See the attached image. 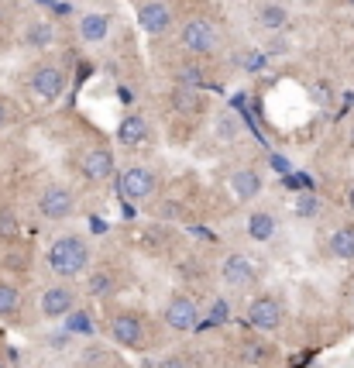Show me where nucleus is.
<instances>
[{
	"label": "nucleus",
	"mask_w": 354,
	"mask_h": 368,
	"mask_svg": "<svg viewBox=\"0 0 354 368\" xmlns=\"http://www.w3.org/2000/svg\"><path fill=\"white\" fill-rule=\"evenodd\" d=\"M104 331H107V338L117 348L138 351V355L159 348V341H162L159 338V327L141 314V310H110L107 320H104Z\"/></svg>",
	"instance_id": "1"
},
{
	"label": "nucleus",
	"mask_w": 354,
	"mask_h": 368,
	"mask_svg": "<svg viewBox=\"0 0 354 368\" xmlns=\"http://www.w3.org/2000/svg\"><path fill=\"white\" fill-rule=\"evenodd\" d=\"M45 262L59 279H80L83 272L93 265V244L80 235V231H66L49 244Z\"/></svg>",
	"instance_id": "2"
},
{
	"label": "nucleus",
	"mask_w": 354,
	"mask_h": 368,
	"mask_svg": "<svg viewBox=\"0 0 354 368\" xmlns=\"http://www.w3.org/2000/svg\"><path fill=\"white\" fill-rule=\"evenodd\" d=\"M220 42H224V35H220L217 21H210V18H203V14H193V18H186V21L179 25V45L190 55L210 59V55L220 52Z\"/></svg>",
	"instance_id": "3"
},
{
	"label": "nucleus",
	"mask_w": 354,
	"mask_h": 368,
	"mask_svg": "<svg viewBox=\"0 0 354 368\" xmlns=\"http://www.w3.org/2000/svg\"><path fill=\"white\" fill-rule=\"evenodd\" d=\"M83 275H86V283H83V296H86V299H100V303L114 299L117 292L128 286V272L117 268L114 262L90 265Z\"/></svg>",
	"instance_id": "4"
},
{
	"label": "nucleus",
	"mask_w": 354,
	"mask_h": 368,
	"mask_svg": "<svg viewBox=\"0 0 354 368\" xmlns=\"http://www.w3.org/2000/svg\"><path fill=\"white\" fill-rule=\"evenodd\" d=\"M200 314H203L200 299H196L193 292L179 290V292H172V296L165 299L162 324L172 331V334H190V331H196V327H200Z\"/></svg>",
	"instance_id": "5"
},
{
	"label": "nucleus",
	"mask_w": 354,
	"mask_h": 368,
	"mask_svg": "<svg viewBox=\"0 0 354 368\" xmlns=\"http://www.w3.org/2000/svg\"><path fill=\"white\" fill-rule=\"evenodd\" d=\"M66 83H69V76H66V69L59 66V62H38L31 73H28V90L42 100V104H55L62 93H66Z\"/></svg>",
	"instance_id": "6"
},
{
	"label": "nucleus",
	"mask_w": 354,
	"mask_h": 368,
	"mask_svg": "<svg viewBox=\"0 0 354 368\" xmlns=\"http://www.w3.org/2000/svg\"><path fill=\"white\" fill-rule=\"evenodd\" d=\"M248 324L255 327V331H262V334H275L279 327H282V320H286V303L275 296V292H255L251 296V303H248Z\"/></svg>",
	"instance_id": "7"
},
{
	"label": "nucleus",
	"mask_w": 354,
	"mask_h": 368,
	"mask_svg": "<svg viewBox=\"0 0 354 368\" xmlns=\"http://www.w3.org/2000/svg\"><path fill=\"white\" fill-rule=\"evenodd\" d=\"M117 186H121V196L128 203H145L159 189V172L148 165H128L124 172H117Z\"/></svg>",
	"instance_id": "8"
},
{
	"label": "nucleus",
	"mask_w": 354,
	"mask_h": 368,
	"mask_svg": "<svg viewBox=\"0 0 354 368\" xmlns=\"http://www.w3.org/2000/svg\"><path fill=\"white\" fill-rule=\"evenodd\" d=\"M258 265L251 262L248 255L241 251H234V255H227L224 262H220V283L227 286L231 292H251L258 290Z\"/></svg>",
	"instance_id": "9"
},
{
	"label": "nucleus",
	"mask_w": 354,
	"mask_h": 368,
	"mask_svg": "<svg viewBox=\"0 0 354 368\" xmlns=\"http://www.w3.org/2000/svg\"><path fill=\"white\" fill-rule=\"evenodd\" d=\"M35 207H38V213H42L45 220H55V224H59V220H69V217L76 213V193L66 183H49L38 193Z\"/></svg>",
	"instance_id": "10"
},
{
	"label": "nucleus",
	"mask_w": 354,
	"mask_h": 368,
	"mask_svg": "<svg viewBox=\"0 0 354 368\" xmlns=\"http://www.w3.org/2000/svg\"><path fill=\"white\" fill-rule=\"evenodd\" d=\"M76 307H80V290L69 286V283H55L49 290H42V296H38V314L45 320H62Z\"/></svg>",
	"instance_id": "11"
},
{
	"label": "nucleus",
	"mask_w": 354,
	"mask_h": 368,
	"mask_svg": "<svg viewBox=\"0 0 354 368\" xmlns=\"http://www.w3.org/2000/svg\"><path fill=\"white\" fill-rule=\"evenodd\" d=\"M80 172L90 183H107L114 176V152L104 148V145H90L80 155Z\"/></svg>",
	"instance_id": "12"
},
{
	"label": "nucleus",
	"mask_w": 354,
	"mask_h": 368,
	"mask_svg": "<svg viewBox=\"0 0 354 368\" xmlns=\"http://www.w3.org/2000/svg\"><path fill=\"white\" fill-rule=\"evenodd\" d=\"M138 25L145 35H165L172 28V7L165 0H138Z\"/></svg>",
	"instance_id": "13"
},
{
	"label": "nucleus",
	"mask_w": 354,
	"mask_h": 368,
	"mask_svg": "<svg viewBox=\"0 0 354 368\" xmlns=\"http://www.w3.org/2000/svg\"><path fill=\"white\" fill-rule=\"evenodd\" d=\"M76 35L83 45H104L110 38V14L107 11H86L76 25Z\"/></svg>",
	"instance_id": "14"
},
{
	"label": "nucleus",
	"mask_w": 354,
	"mask_h": 368,
	"mask_svg": "<svg viewBox=\"0 0 354 368\" xmlns=\"http://www.w3.org/2000/svg\"><path fill=\"white\" fill-rule=\"evenodd\" d=\"M248 237L258 241V244H272L279 237V217L269 207H258V210L248 213Z\"/></svg>",
	"instance_id": "15"
},
{
	"label": "nucleus",
	"mask_w": 354,
	"mask_h": 368,
	"mask_svg": "<svg viewBox=\"0 0 354 368\" xmlns=\"http://www.w3.org/2000/svg\"><path fill=\"white\" fill-rule=\"evenodd\" d=\"M169 100H172V110L183 114V117H200V114H203V93H200L196 86H190V83L172 86Z\"/></svg>",
	"instance_id": "16"
},
{
	"label": "nucleus",
	"mask_w": 354,
	"mask_h": 368,
	"mask_svg": "<svg viewBox=\"0 0 354 368\" xmlns=\"http://www.w3.org/2000/svg\"><path fill=\"white\" fill-rule=\"evenodd\" d=\"M231 189H234V196L238 200H255L258 193H262V176H258V169H251V165H241V169H234L231 172Z\"/></svg>",
	"instance_id": "17"
},
{
	"label": "nucleus",
	"mask_w": 354,
	"mask_h": 368,
	"mask_svg": "<svg viewBox=\"0 0 354 368\" xmlns=\"http://www.w3.org/2000/svg\"><path fill=\"white\" fill-rule=\"evenodd\" d=\"M327 251L337 262H354V224H341V227L330 231Z\"/></svg>",
	"instance_id": "18"
},
{
	"label": "nucleus",
	"mask_w": 354,
	"mask_h": 368,
	"mask_svg": "<svg viewBox=\"0 0 354 368\" xmlns=\"http://www.w3.org/2000/svg\"><path fill=\"white\" fill-rule=\"evenodd\" d=\"M255 21L265 28V31H282V28L289 25V11L282 4H275V0H262L255 7Z\"/></svg>",
	"instance_id": "19"
},
{
	"label": "nucleus",
	"mask_w": 354,
	"mask_h": 368,
	"mask_svg": "<svg viewBox=\"0 0 354 368\" xmlns=\"http://www.w3.org/2000/svg\"><path fill=\"white\" fill-rule=\"evenodd\" d=\"M117 138H121V145H128V148L145 145V138H148V121H145L141 114H128V117L121 121V128H117Z\"/></svg>",
	"instance_id": "20"
},
{
	"label": "nucleus",
	"mask_w": 354,
	"mask_h": 368,
	"mask_svg": "<svg viewBox=\"0 0 354 368\" xmlns=\"http://www.w3.org/2000/svg\"><path fill=\"white\" fill-rule=\"evenodd\" d=\"M21 307H25V296L14 283L0 279V320H18L21 316Z\"/></svg>",
	"instance_id": "21"
},
{
	"label": "nucleus",
	"mask_w": 354,
	"mask_h": 368,
	"mask_svg": "<svg viewBox=\"0 0 354 368\" xmlns=\"http://www.w3.org/2000/svg\"><path fill=\"white\" fill-rule=\"evenodd\" d=\"M21 42H25L28 49H49V45H55V25L52 21H31L25 28Z\"/></svg>",
	"instance_id": "22"
},
{
	"label": "nucleus",
	"mask_w": 354,
	"mask_h": 368,
	"mask_svg": "<svg viewBox=\"0 0 354 368\" xmlns=\"http://www.w3.org/2000/svg\"><path fill=\"white\" fill-rule=\"evenodd\" d=\"M18 237H21V220H18V213L0 207V241L7 244V241H18Z\"/></svg>",
	"instance_id": "23"
},
{
	"label": "nucleus",
	"mask_w": 354,
	"mask_h": 368,
	"mask_svg": "<svg viewBox=\"0 0 354 368\" xmlns=\"http://www.w3.org/2000/svg\"><path fill=\"white\" fill-rule=\"evenodd\" d=\"M155 368H200V365H196V358L190 351H172V355H165L162 362H155Z\"/></svg>",
	"instance_id": "24"
},
{
	"label": "nucleus",
	"mask_w": 354,
	"mask_h": 368,
	"mask_svg": "<svg viewBox=\"0 0 354 368\" xmlns=\"http://www.w3.org/2000/svg\"><path fill=\"white\" fill-rule=\"evenodd\" d=\"M241 59H245V62H241V69H245V73H258V69H265V62H269L265 52H245Z\"/></svg>",
	"instance_id": "25"
},
{
	"label": "nucleus",
	"mask_w": 354,
	"mask_h": 368,
	"mask_svg": "<svg viewBox=\"0 0 354 368\" xmlns=\"http://www.w3.org/2000/svg\"><path fill=\"white\" fill-rule=\"evenodd\" d=\"M231 316V307H227V299H214V310H210V327L214 324H224Z\"/></svg>",
	"instance_id": "26"
},
{
	"label": "nucleus",
	"mask_w": 354,
	"mask_h": 368,
	"mask_svg": "<svg viewBox=\"0 0 354 368\" xmlns=\"http://www.w3.org/2000/svg\"><path fill=\"white\" fill-rule=\"evenodd\" d=\"M310 200H313V196H300V213H303V217L317 210V203H310Z\"/></svg>",
	"instance_id": "27"
},
{
	"label": "nucleus",
	"mask_w": 354,
	"mask_h": 368,
	"mask_svg": "<svg viewBox=\"0 0 354 368\" xmlns=\"http://www.w3.org/2000/svg\"><path fill=\"white\" fill-rule=\"evenodd\" d=\"M4 124H7V104L0 100V128H4Z\"/></svg>",
	"instance_id": "28"
},
{
	"label": "nucleus",
	"mask_w": 354,
	"mask_h": 368,
	"mask_svg": "<svg viewBox=\"0 0 354 368\" xmlns=\"http://www.w3.org/2000/svg\"><path fill=\"white\" fill-rule=\"evenodd\" d=\"M344 200H348V207H351V210H354V183L348 186V196H344Z\"/></svg>",
	"instance_id": "29"
},
{
	"label": "nucleus",
	"mask_w": 354,
	"mask_h": 368,
	"mask_svg": "<svg viewBox=\"0 0 354 368\" xmlns=\"http://www.w3.org/2000/svg\"><path fill=\"white\" fill-rule=\"evenodd\" d=\"M348 7H354V0H348Z\"/></svg>",
	"instance_id": "30"
},
{
	"label": "nucleus",
	"mask_w": 354,
	"mask_h": 368,
	"mask_svg": "<svg viewBox=\"0 0 354 368\" xmlns=\"http://www.w3.org/2000/svg\"><path fill=\"white\" fill-rule=\"evenodd\" d=\"M0 368H7V365H4V358H0Z\"/></svg>",
	"instance_id": "31"
},
{
	"label": "nucleus",
	"mask_w": 354,
	"mask_h": 368,
	"mask_svg": "<svg viewBox=\"0 0 354 368\" xmlns=\"http://www.w3.org/2000/svg\"><path fill=\"white\" fill-rule=\"evenodd\" d=\"M135 4H138V0H135Z\"/></svg>",
	"instance_id": "32"
}]
</instances>
